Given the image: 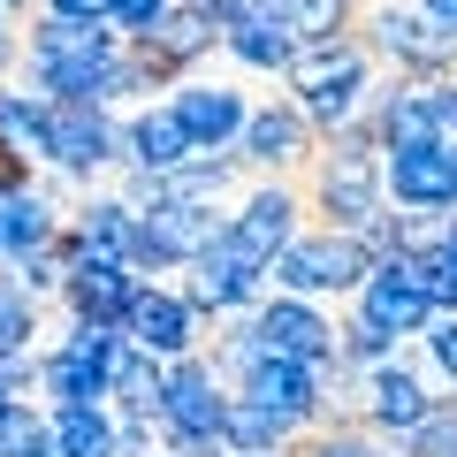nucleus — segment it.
Instances as JSON below:
<instances>
[{"label":"nucleus","instance_id":"15","mask_svg":"<svg viewBox=\"0 0 457 457\" xmlns=\"http://www.w3.org/2000/svg\"><path fill=\"white\" fill-rule=\"evenodd\" d=\"M297 228H305V191L282 183V176H260L245 198H237V213H228V237H237L252 260H275Z\"/></svg>","mask_w":457,"mask_h":457},{"label":"nucleus","instance_id":"34","mask_svg":"<svg viewBox=\"0 0 457 457\" xmlns=\"http://www.w3.org/2000/svg\"><path fill=\"white\" fill-rule=\"evenodd\" d=\"M396 351H404V343H389L374 320H359V312H351V320H336V366H343V374H374V366L396 359Z\"/></svg>","mask_w":457,"mask_h":457},{"label":"nucleus","instance_id":"8","mask_svg":"<svg viewBox=\"0 0 457 457\" xmlns=\"http://www.w3.org/2000/svg\"><path fill=\"white\" fill-rule=\"evenodd\" d=\"M213 46H221V23H213L206 8H198V0H176V8H168V16L153 23V31L122 38V54H130V62L145 69V84H153V92L183 84V77H191V69L206 62Z\"/></svg>","mask_w":457,"mask_h":457},{"label":"nucleus","instance_id":"39","mask_svg":"<svg viewBox=\"0 0 457 457\" xmlns=\"http://www.w3.org/2000/svg\"><path fill=\"white\" fill-rule=\"evenodd\" d=\"M31 176H38V168H23L16 153L0 145V198H8V191H23V183H31Z\"/></svg>","mask_w":457,"mask_h":457},{"label":"nucleus","instance_id":"2","mask_svg":"<svg viewBox=\"0 0 457 457\" xmlns=\"http://www.w3.org/2000/svg\"><path fill=\"white\" fill-rule=\"evenodd\" d=\"M374 77H381V62L366 54V38L351 31V38H328V46H297V62L282 69V84H290L282 99L312 122V137H328V130H343V122L366 114Z\"/></svg>","mask_w":457,"mask_h":457},{"label":"nucleus","instance_id":"26","mask_svg":"<svg viewBox=\"0 0 457 457\" xmlns=\"http://www.w3.org/2000/svg\"><path fill=\"white\" fill-rule=\"evenodd\" d=\"M23 54H46V62H107V54H122V38H114V23L31 16V38H23Z\"/></svg>","mask_w":457,"mask_h":457},{"label":"nucleus","instance_id":"6","mask_svg":"<svg viewBox=\"0 0 457 457\" xmlns=\"http://www.w3.org/2000/svg\"><path fill=\"white\" fill-rule=\"evenodd\" d=\"M176 290L191 297L198 320H237V312H252V305L267 297V260H252V252L228 237V221H221V237H213V245L183 267Z\"/></svg>","mask_w":457,"mask_h":457},{"label":"nucleus","instance_id":"31","mask_svg":"<svg viewBox=\"0 0 457 457\" xmlns=\"http://www.w3.org/2000/svg\"><path fill=\"white\" fill-rule=\"evenodd\" d=\"M389 457H457V396H435V404L389 442Z\"/></svg>","mask_w":457,"mask_h":457},{"label":"nucleus","instance_id":"32","mask_svg":"<svg viewBox=\"0 0 457 457\" xmlns=\"http://www.w3.org/2000/svg\"><path fill=\"white\" fill-rule=\"evenodd\" d=\"M38 297L23 290L16 275H0V359H23V351H38Z\"/></svg>","mask_w":457,"mask_h":457},{"label":"nucleus","instance_id":"17","mask_svg":"<svg viewBox=\"0 0 457 457\" xmlns=\"http://www.w3.org/2000/svg\"><path fill=\"white\" fill-rule=\"evenodd\" d=\"M137 282L145 275H130L122 260H99V252H77V260L62 267V312L69 320H99V328H122V312H130V297H137Z\"/></svg>","mask_w":457,"mask_h":457},{"label":"nucleus","instance_id":"13","mask_svg":"<svg viewBox=\"0 0 457 457\" xmlns=\"http://www.w3.org/2000/svg\"><path fill=\"white\" fill-rule=\"evenodd\" d=\"M122 336L168 366V359H191L198 343H206V320L191 312V297H183L176 282H137L130 312H122Z\"/></svg>","mask_w":457,"mask_h":457},{"label":"nucleus","instance_id":"23","mask_svg":"<svg viewBox=\"0 0 457 457\" xmlns=\"http://www.w3.org/2000/svg\"><path fill=\"white\" fill-rule=\"evenodd\" d=\"M237 183H245V161H237V153H191L176 176H161V198H176V206H213V213H228Z\"/></svg>","mask_w":457,"mask_h":457},{"label":"nucleus","instance_id":"12","mask_svg":"<svg viewBox=\"0 0 457 457\" xmlns=\"http://www.w3.org/2000/svg\"><path fill=\"white\" fill-rule=\"evenodd\" d=\"M245 320H252V336H260L267 359H297V366H328L336 359V320H328V305H312V297L267 290Z\"/></svg>","mask_w":457,"mask_h":457},{"label":"nucleus","instance_id":"24","mask_svg":"<svg viewBox=\"0 0 457 457\" xmlns=\"http://www.w3.org/2000/svg\"><path fill=\"white\" fill-rule=\"evenodd\" d=\"M130 228H137V206L114 191H84L77 206H69V237H77L84 252H99V260H122L130 252Z\"/></svg>","mask_w":457,"mask_h":457},{"label":"nucleus","instance_id":"35","mask_svg":"<svg viewBox=\"0 0 457 457\" xmlns=\"http://www.w3.org/2000/svg\"><path fill=\"white\" fill-rule=\"evenodd\" d=\"M420 366H427V381H435L442 396H457V312H435V320H427Z\"/></svg>","mask_w":457,"mask_h":457},{"label":"nucleus","instance_id":"43","mask_svg":"<svg viewBox=\"0 0 457 457\" xmlns=\"http://www.w3.org/2000/svg\"><path fill=\"white\" fill-rule=\"evenodd\" d=\"M8 404H16V396H8V389H0V411H8Z\"/></svg>","mask_w":457,"mask_h":457},{"label":"nucleus","instance_id":"10","mask_svg":"<svg viewBox=\"0 0 457 457\" xmlns=\"http://www.w3.org/2000/svg\"><path fill=\"white\" fill-rule=\"evenodd\" d=\"M435 396H442V389L427 381V366L396 351V359H381L374 374H359V396H351V420H359L366 435L396 442V435H404V427L420 420L427 404H435Z\"/></svg>","mask_w":457,"mask_h":457},{"label":"nucleus","instance_id":"1","mask_svg":"<svg viewBox=\"0 0 457 457\" xmlns=\"http://www.w3.org/2000/svg\"><path fill=\"white\" fill-rule=\"evenodd\" d=\"M297 191H305V221L336 228V237H366L389 213V198H381V145L366 130V114L320 137V153L305 161Z\"/></svg>","mask_w":457,"mask_h":457},{"label":"nucleus","instance_id":"30","mask_svg":"<svg viewBox=\"0 0 457 457\" xmlns=\"http://www.w3.org/2000/svg\"><path fill=\"white\" fill-rule=\"evenodd\" d=\"M0 145L16 153L23 168H38V145H46V92L0 84Z\"/></svg>","mask_w":457,"mask_h":457},{"label":"nucleus","instance_id":"29","mask_svg":"<svg viewBox=\"0 0 457 457\" xmlns=\"http://www.w3.org/2000/svg\"><path fill=\"white\" fill-rule=\"evenodd\" d=\"M366 16V0H282V23H290L297 46H328V38H351Z\"/></svg>","mask_w":457,"mask_h":457},{"label":"nucleus","instance_id":"9","mask_svg":"<svg viewBox=\"0 0 457 457\" xmlns=\"http://www.w3.org/2000/svg\"><path fill=\"white\" fill-rule=\"evenodd\" d=\"M237 161H245V176H282L297 183L305 176V161L320 153V137H312V122L290 107V99H260V107L245 114V130H237Z\"/></svg>","mask_w":457,"mask_h":457},{"label":"nucleus","instance_id":"3","mask_svg":"<svg viewBox=\"0 0 457 457\" xmlns=\"http://www.w3.org/2000/svg\"><path fill=\"white\" fill-rule=\"evenodd\" d=\"M374 275V260L359 252V237H336V228H297L290 245L267 260V290L282 297H312V305H328V297H351L359 282Z\"/></svg>","mask_w":457,"mask_h":457},{"label":"nucleus","instance_id":"38","mask_svg":"<svg viewBox=\"0 0 457 457\" xmlns=\"http://www.w3.org/2000/svg\"><path fill=\"white\" fill-rule=\"evenodd\" d=\"M114 0H38V16H69V23H107Z\"/></svg>","mask_w":457,"mask_h":457},{"label":"nucleus","instance_id":"28","mask_svg":"<svg viewBox=\"0 0 457 457\" xmlns=\"http://www.w3.org/2000/svg\"><path fill=\"white\" fill-rule=\"evenodd\" d=\"M46 442H54V457H114V411L107 404L46 411Z\"/></svg>","mask_w":457,"mask_h":457},{"label":"nucleus","instance_id":"18","mask_svg":"<svg viewBox=\"0 0 457 457\" xmlns=\"http://www.w3.org/2000/svg\"><path fill=\"white\" fill-rule=\"evenodd\" d=\"M183 161H191V137H183V122L168 114V99L122 114V168H137V176L161 183V176H176Z\"/></svg>","mask_w":457,"mask_h":457},{"label":"nucleus","instance_id":"11","mask_svg":"<svg viewBox=\"0 0 457 457\" xmlns=\"http://www.w3.org/2000/svg\"><path fill=\"white\" fill-rule=\"evenodd\" d=\"M221 404H228V381L206 366V351L161 366V427H168V450H176V442H213V435H221Z\"/></svg>","mask_w":457,"mask_h":457},{"label":"nucleus","instance_id":"21","mask_svg":"<svg viewBox=\"0 0 457 457\" xmlns=\"http://www.w3.org/2000/svg\"><path fill=\"white\" fill-rule=\"evenodd\" d=\"M38 404L46 411L107 404V359H84L69 343H46V351H38Z\"/></svg>","mask_w":457,"mask_h":457},{"label":"nucleus","instance_id":"4","mask_svg":"<svg viewBox=\"0 0 457 457\" xmlns=\"http://www.w3.org/2000/svg\"><path fill=\"white\" fill-rule=\"evenodd\" d=\"M38 168H54L62 183L92 191L107 168H122V114L46 99V145H38Z\"/></svg>","mask_w":457,"mask_h":457},{"label":"nucleus","instance_id":"22","mask_svg":"<svg viewBox=\"0 0 457 457\" xmlns=\"http://www.w3.org/2000/svg\"><path fill=\"white\" fill-rule=\"evenodd\" d=\"M107 411L114 420H161V359L137 351L130 336H114L107 351Z\"/></svg>","mask_w":457,"mask_h":457},{"label":"nucleus","instance_id":"27","mask_svg":"<svg viewBox=\"0 0 457 457\" xmlns=\"http://www.w3.org/2000/svg\"><path fill=\"white\" fill-rule=\"evenodd\" d=\"M221 54L237 69H252V77H282V69L297 62V38H290V23H282V8H275V16H260V23L221 31Z\"/></svg>","mask_w":457,"mask_h":457},{"label":"nucleus","instance_id":"7","mask_svg":"<svg viewBox=\"0 0 457 457\" xmlns=\"http://www.w3.org/2000/svg\"><path fill=\"white\" fill-rule=\"evenodd\" d=\"M359 38H366V54H374L381 69H396V77H442V69H457V31L427 23L420 8H404V0L366 8Z\"/></svg>","mask_w":457,"mask_h":457},{"label":"nucleus","instance_id":"40","mask_svg":"<svg viewBox=\"0 0 457 457\" xmlns=\"http://www.w3.org/2000/svg\"><path fill=\"white\" fill-rule=\"evenodd\" d=\"M427 23H442V31H457V0H411Z\"/></svg>","mask_w":457,"mask_h":457},{"label":"nucleus","instance_id":"41","mask_svg":"<svg viewBox=\"0 0 457 457\" xmlns=\"http://www.w3.org/2000/svg\"><path fill=\"white\" fill-rule=\"evenodd\" d=\"M168 457H228V450H221V442H176Z\"/></svg>","mask_w":457,"mask_h":457},{"label":"nucleus","instance_id":"33","mask_svg":"<svg viewBox=\"0 0 457 457\" xmlns=\"http://www.w3.org/2000/svg\"><path fill=\"white\" fill-rule=\"evenodd\" d=\"M290 457H389V442L366 435L359 420H328V427H312V435H297Z\"/></svg>","mask_w":457,"mask_h":457},{"label":"nucleus","instance_id":"45","mask_svg":"<svg viewBox=\"0 0 457 457\" xmlns=\"http://www.w3.org/2000/svg\"><path fill=\"white\" fill-rule=\"evenodd\" d=\"M450 92H457V69H450Z\"/></svg>","mask_w":457,"mask_h":457},{"label":"nucleus","instance_id":"44","mask_svg":"<svg viewBox=\"0 0 457 457\" xmlns=\"http://www.w3.org/2000/svg\"><path fill=\"white\" fill-rule=\"evenodd\" d=\"M8 31H16V23H8V16H0V38H8Z\"/></svg>","mask_w":457,"mask_h":457},{"label":"nucleus","instance_id":"37","mask_svg":"<svg viewBox=\"0 0 457 457\" xmlns=\"http://www.w3.org/2000/svg\"><path fill=\"white\" fill-rule=\"evenodd\" d=\"M198 8H206V16L221 23V31H237V23H260V16H275L282 0H198Z\"/></svg>","mask_w":457,"mask_h":457},{"label":"nucleus","instance_id":"19","mask_svg":"<svg viewBox=\"0 0 457 457\" xmlns=\"http://www.w3.org/2000/svg\"><path fill=\"white\" fill-rule=\"evenodd\" d=\"M62 221H69V206L46 191V183H23V191H8L0 198V260H23V252H46L54 237H62Z\"/></svg>","mask_w":457,"mask_h":457},{"label":"nucleus","instance_id":"16","mask_svg":"<svg viewBox=\"0 0 457 457\" xmlns=\"http://www.w3.org/2000/svg\"><path fill=\"white\" fill-rule=\"evenodd\" d=\"M168 114L183 122L191 153H228V145H237V130H245V114H252V99L237 92V84L183 77V84H168Z\"/></svg>","mask_w":457,"mask_h":457},{"label":"nucleus","instance_id":"36","mask_svg":"<svg viewBox=\"0 0 457 457\" xmlns=\"http://www.w3.org/2000/svg\"><path fill=\"white\" fill-rule=\"evenodd\" d=\"M176 0H114L107 8V23H114V38H137V31H153V23L168 16Z\"/></svg>","mask_w":457,"mask_h":457},{"label":"nucleus","instance_id":"46","mask_svg":"<svg viewBox=\"0 0 457 457\" xmlns=\"http://www.w3.org/2000/svg\"><path fill=\"white\" fill-rule=\"evenodd\" d=\"M450 161H457V145H450Z\"/></svg>","mask_w":457,"mask_h":457},{"label":"nucleus","instance_id":"42","mask_svg":"<svg viewBox=\"0 0 457 457\" xmlns=\"http://www.w3.org/2000/svg\"><path fill=\"white\" fill-rule=\"evenodd\" d=\"M31 8H38V0H0V16H8V23H16V16H31Z\"/></svg>","mask_w":457,"mask_h":457},{"label":"nucleus","instance_id":"25","mask_svg":"<svg viewBox=\"0 0 457 457\" xmlns=\"http://www.w3.org/2000/svg\"><path fill=\"white\" fill-rule=\"evenodd\" d=\"M213 442H221L228 457H290V442H297V435L275 420V411H260L252 396L228 389V404H221V435H213Z\"/></svg>","mask_w":457,"mask_h":457},{"label":"nucleus","instance_id":"14","mask_svg":"<svg viewBox=\"0 0 457 457\" xmlns=\"http://www.w3.org/2000/svg\"><path fill=\"white\" fill-rule=\"evenodd\" d=\"M381 198H389V213H457V161H450V145L381 153Z\"/></svg>","mask_w":457,"mask_h":457},{"label":"nucleus","instance_id":"20","mask_svg":"<svg viewBox=\"0 0 457 457\" xmlns=\"http://www.w3.org/2000/svg\"><path fill=\"white\" fill-rule=\"evenodd\" d=\"M351 312H359V320H374L389 343H420V336H427V320H435V305H427L420 290H404L389 267H374V275L351 290Z\"/></svg>","mask_w":457,"mask_h":457},{"label":"nucleus","instance_id":"5","mask_svg":"<svg viewBox=\"0 0 457 457\" xmlns=\"http://www.w3.org/2000/svg\"><path fill=\"white\" fill-rule=\"evenodd\" d=\"M221 221H228V213H213V206H176V198H153V206H137V228H130L122 267H130V275H145V282L183 275V267H191L198 252L221 237Z\"/></svg>","mask_w":457,"mask_h":457}]
</instances>
